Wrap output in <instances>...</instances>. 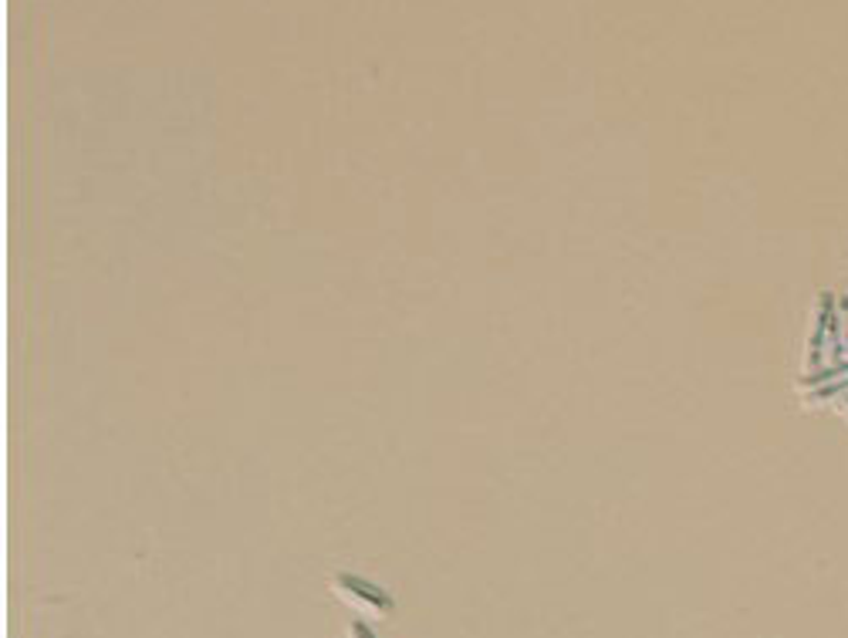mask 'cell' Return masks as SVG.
<instances>
[{"instance_id": "6da1fadb", "label": "cell", "mask_w": 848, "mask_h": 638, "mask_svg": "<svg viewBox=\"0 0 848 638\" xmlns=\"http://www.w3.org/2000/svg\"><path fill=\"white\" fill-rule=\"evenodd\" d=\"M332 592L352 605L358 615L365 618H389L393 615V595L386 588H379V584L365 581V577H355V574H335L332 577Z\"/></svg>"}, {"instance_id": "7a4b0ae2", "label": "cell", "mask_w": 848, "mask_h": 638, "mask_svg": "<svg viewBox=\"0 0 848 638\" xmlns=\"http://www.w3.org/2000/svg\"><path fill=\"white\" fill-rule=\"evenodd\" d=\"M841 322H838V304L831 294H825L812 314V332H808V342H805V371L825 365L828 358V348H831V338L838 335Z\"/></svg>"}, {"instance_id": "3957f363", "label": "cell", "mask_w": 848, "mask_h": 638, "mask_svg": "<svg viewBox=\"0 0 848 638\" xmlns=\"http://www.w3.org/2000/svg\"><path fill=\"white\" fill-rule=\"evenodd\" d=\"M348 638H376V635H373V628H368V625L352 621V625H348Z\"/></svg>"}]
</instances>
